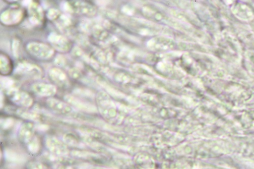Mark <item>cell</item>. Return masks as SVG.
I'll return each mask as SVG.
<instances>
[{
	"instance_id": "obj_2",
	"label": "cell",
	"mask_w": 254,
	"mask_h": 169,
	"mask_svg": "<svg viewBox=\"0 0 254 169\" xmlns=\"http://www.w3.org/2000/svg\"><path fill=\"white\" fill-rule=\"evenodd\" d=\"M28 169H49L45 165L38 162H32L28 165Z\"/></svg>"
},
{
	"instance_id": "obj_1",
	"label": "cell",
	"mask_w": 254,
	"mask_h": 169,
	"mask_svg": "<svg viewBox=\"0 0 254 169\" xmlns=\"http://www.w3.org/2000/svg\"><path fill=\"white\" fill-rule=\"evenodd\" d=\"M22 126V129L20 132V141L24 144L29 151L31 145L34 142L32 140L35 139L33 125L31 123L24 124Z\"/></svg>"
}]
</instances>
